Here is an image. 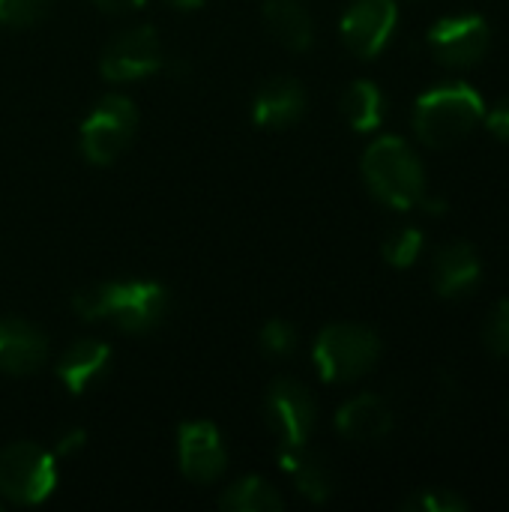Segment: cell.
Masks as SVG:
<instances>
[{
  "label": "cell",
  "mask_w": 509,
  "mask_h": 512,
  "mask_svg": "<svg viewBox=\"0 0 509 512\" xmlns=\"http://www.w3.org/2000/svg\"><path fill=\"white\" fill-rule=\"evenodd\" d=\"M72 309L84 321H111L117 330L141 336L165 321L171 309V294L165 291V285L147 279L99 282L81 288L72 297Z\"/></svg>",
  "instance_id": "6da1fadb"
},
{
  "label": "cell",
  "mask_w": 509,
  "mask_h": 512,
  "mask_svg": "<svg viewBox=\"0 0 509 512\" xmlns=\"http://www.w3.org/2000/svg\"><path fill=\"white\" fill-rule=\"evenodd\" d=\"M486 117V102L480 90L465 81H450L426 90L414 105L417 138L432 150H447L462 144Z\"/></svg>",
  "instance_id": "7a4b0ae2"
},
{
  "label": "cell",
  "mask_w": 509,
  "mask_h": 512,
  "mask_svg": "<svg viewBox=\"0 0 509 512\" xmlns=\"http://www.w3.org/2000/svg\"><path fill=\"white\" fill-rule=\"evenodd\" d=\"M363 177L369 192L393 210H414L426 198L423 162L405 138L381 135L372 141L363 153Z\"/></svg>",
  "instance_id": "3957f363"
},
{
  "label": "cell",
  "mask_w": 509,
  "mask_h": 512,
  "mask_svg": "<svg viewBox=\"0 0 509 512\" xmlns=\"http://www.w3.org/2000/svg\"><path fill=\"white\" fill-rule=\"evenodd\" d=\"M381 339L363 324H330L318 333L312 360L327 384H351L375 369Z\"/></svg>",
  "instance_id": "277c9868"
},
{
  "label": "cell",
  "mask_w": 509,
  "mask_h": 512,
  "mask_svg": "<svg viewBox=\"0 0 509 512\" xmlns=\"http://www.w3.org/2000/svg\"><path fill=\"white\" fill-rule=\"evenodd\" d=\"M138 129V108L129 96L105 93L90 114L81 123L78 144L87 162L93 165H111L117 162L126 147L132 144Z\"/></svg>",
  "instance_id": "5b68a950"
},
{
  "label": "cell",
  "mask_w": 509,
  "mask_h": 512,
  "mask_svg": "<svg viewBox=\"0 0 509 512\" xmlns=\"http://www.w3.org/2000/svg\"><path fill=\"white\" fill-rule=\"evenodd\" d=\"M57 489L54 456L33 444L15 441L0 450V495L18 507H39Z\"/></svg>",
  "instance_id": "8992f818"
},
{
  "label": "cell",
  "mask_w": 509,
  "mask_h": 512,
  "mask_svg": "<svg viewBox=\"0 0 509 512\" xmlns=\"http://www.w3.org/2000/svg\"><path fill=\"white\" fill-rule=\"evenodd\" d=\"M264 414L279 447H300L315 429L318 405L306 384L294 378H276L264 396Z\"/></svg>",
  "instance_id": "52a82bcc"
},
{
  "label": "cell",
  "mask_w": 509,
  "mask_h": 512,
  "mask_svg": "<svg viewBox=\"0 0 509 512\" xmlns=\"http://www.w3.org/2000/svg\"><path fill=\"white\" fill-rule=\"evenodd\" d=\"M162 66H165L162 39L150 24L117 33L105 45L102 60H99V72L108 81H138V78L159 72Z\"/></svg>",
  "instance_id": "ba28073f"
},
{
  "label": "cell",
  "mask_w": 509,
  "mask_h": 512,
  "mask_svg": "<svg viewBox=\"0 0 509 512\" xmlns=\"http://www.w3.org/2000/svg\"><path fill=\"white\" fill-rule=\"evenodd\" d=\"M492 45V30L480 15H450L432 24L429 30V51L444 66H474L486 57Z\"/></svg>",
  "instance_id": "9c48e42d"
},
{
  "label": "cell",
  "mask_w": 509,
  "mask_h": 512,
  "mask_svg": "<svg viewBox=\"0 0 509 512\" xmlns=\"http://www.w3.org/2000/svg\"><path fill=\"white\" fill-rule=\"evenodd\" d=\"M396 24H399L396 0H354L342 15L339 33L348 51H354L363 60H372L393 39Z\"/></svg>",
  "instance_id": "30bf717a"
},
{
  "label": "cell",
  "mask_w": 509,
  "mask_h": 512,
  "mask_svg": "<svg viewBox=\"0 0 509 512\" xmlns=\"http://www.w3.org/2000/svg\"><path fill=\"white\" fill-rule=\"evenodd\" d=\"M180 471L192 483H213L225 474L228 453L219 429L210 420H189L177 429Z\"/></svg>",
  "instance_id": "8fae6325"
},
{
  "label": "cell",
  "mask_w": 509,
  "mask_h": 512,
  "mask_svg": "<svg viewBox=\"0 0 509 512\" xmlns=\"http://www.w3.org/2000/svg\"><path fill=\"white\" fill-rule=\"evenodd\" d=\"M48 360V339L39 327L18 315L0 318V372L36 375Z\"/></svg>",
  "instance_id": "7c38bea8"
},
{
  "label": "cell",
  "mask_w": 509,
  "mask_h": 512,
  "mask_svg": "<svg viewBox=\"0 0 509 512\" xmlns=\"http://www.w3.org/2000/svg\"><path fill=\"white\" fill-rule=\"evenodd\" d=\"M306 114V90L297 78H270L252 99V120L264 129H288Z\"/></svg>",
  "instance_id": "4fadbf2b"
},
{
  "label": "cell",
  "mask_w": 509,
  "mask_h": 512,
  "mask_svg": "<svg viewBox=\"0 0 509 512\" xmlns=\"http://www.w3.org/2000/svg\"><path fill=\"white\" fill-rule=\"evenodd\" d=\"M483 279V261L471 243H450L438 249L432 261V282L435 291L447 300L468 297Z\"/></svg>",
  "instance_id": "5bb4252c"
},
{
  "label": "cell",
  "mask_w": 509,
  "mask_h": 512,
  "mask_svg": "<svg viewBox=\"0 0 509 512\" xmlns=\"http://www.w3.org/2000/svg\"><path fill=\"white\" fill-rule=\"evenodd\" d=\"M336 429L342 438L357 444H372L390 435L393 429V411L384 396L378 393H360L348 399L336 414Z\"/></svg>",
  "instance_id": "9a60e30c"
},
{
  "label": "cell",
  "mask_w": 509,
  "mask_h": 512,
  "mask_svg": "<svg viewBox=\"0 0 509 512\" xmlns=\"http://www.w3.org/2000/svg\"><path fill=\"white\" fill-rule=\"evenodd\" d=\"M108 366H111V348L105 342L78 339L57 360V378L72 396H81L108 372Z\"/></svg>",
  "instance_id": "2e32d148"
},
{
  "label": "cell",
  "mask_w": 509,
  "mask_h": 512,
  "mask_svg": "<svg viewBox=\"0 0 509 512\" xmlns=\"http://www.w3.org/2000/svg\"><path fill=\"white\" fill-rule=\"evenodd\" d=\"M279 465H282V471L291 477L294 489L306 501L324 504V501L333 498V489H336L333 471L306 444H300V447H279Z\"/></svg>",
  "instance_id": "e0dca14e"
},
{
  "label": "cell",
  "mask_w": 509,
  "mask_h": 512,
  "mask_svg": "<svg viewBox=\"0 0 509 512\" xmlns=\"http://www.w3.org/2000/svg\"><path fill=\"white\" fill-rule=\"evenodd\" d=\"M264 24L288 51H306L315 42V21L303 0H264Z\"/></svg>",
  "instance_id": "ac0fdd59"
},
{
  "label": "cell",
  "mask_w": 509,
  "mask_h": 512,
  "mask_svg": "<svg viewBox=\"0 0 509 512\" xmlns=\"http://www.w3.org/2000/svg\"><path fill=\"white\" fill-rule=\"evenodd\" d=\"M342 114L357 132H375L384 123L387 102L375 81H354L342 93Z\"/></svg>",
  "instance_id": "d6986e66"
},
{
  "label": "cell",
  "mask_w": 509,
  "mask_h": 512,
  "mask_svg": "<svg viewBox=\"0 0 509 512\" xmlns=\"http://www.w3.org/2000/svg\"><path fill=\"white\" fill-rule=\"evenodd\" d=\"M219 510L225 512H279L285 510V498L264 477H243L219 498Z\"/></svg>",
  "instance_id": "ffe728a7"
},
{
  "label": "cell",
  "mask_w": 509,
  "mask_h": 512,
  "mask_svg": "<svg viewBox=\"0 0 509 512\" xmlns=\"http://www.w3.org/2000/svg\"><path fill=\"white\" fill-rule=\"evenodd\" d=\"M423 243H426V237H423L420 228H411V225L408 228H399V231H393L384 240V258H387V264H393L399 270L414 267L417 258H420V252H423Z\"/></svg>",
  "instance_id": "44dd1931"
},
{
  "label": "cell",
  "mask_w": 509,
  "mask_h": 512,
  "mask_svg": "<svg viewBox=\"0 0 509 512\" xmlns=\"http://www.w3.org/2000/svg\"><path fill=\"white\" fill-rule=\"evenodd\" d=\"M258 345H261V351H264L267 357L285 360V357H291V354L297 351V333H294V327H291L288 321L273 318V321H267V324L261 327Z\"/></svg>",
  "instance_id": "7402d4cb"
},
{
  "label": "cell",
  "mask_w": 509,
  "mask_h": 512,
  "mask_svg": "<svg viewBox=\"0 0 509 512\" xmlns=\"http://www.w3.org/2000/svg\"><path fill=\"white\" fill-rule=\"evenodd\" d=\"M402 510L408 512H465L468 501L456 492L447 489H426V492H414L411 498L402 501Z\"/></svg>",
  "instance_id": "603a6c76"
},
{
  "label": "cell",
  "mask_w": 509,
  "mask_h": 512,
  "mask_svg": "<svg viewBox=\"0 0 509 512\" xmlns=\"http://www.w3.org/2000/svg\"><path fill=\"white\" fill-rule=\"evenodd\" d=\"M54 0H0V24L3 27H30L48 15Z\"/></svg>",
  "instance_id": "cb8c5ba5"
},
{
  "label": "cell",
  "mask_w": 509,
  "mask_h": 512,
  "mask_svg": "<svg viewBox=\"0 0 509 512\" xmlns=\"http://www.w3.org/2000/svg\"><path fill=\"white\" fill-rule=\"evenodd\" d=\"M486 345L492 354L509 357V297L495 306V312L489 315L486 324Z\"/></svg>",
  "instance_id": "d4e9b609"
},
{
  "label": "cell",
  "mask_w": 509,
  "mask_h": 512,
  "mask_svg": "<svg viewBox=\"0 0 509 512\" xmlns=\"http://www.w3.org/2000/svg\"><path fill=\"white\" fill-rule=\"evenodd\" d=\"M483 120H486V126L492 129V135H495V138L509 141V96L507 99H501V102H498V105H495Z\"/></svg>",
  "instance_id": "484cf974"
},
{
  "label": "cell",
  "mask_w": 509,
  "mask_h": 512,
  "mask_svg": "<svg viewBox=\"0 0 509 512\" xmlns=\"http://www.w3.org/2000/svg\"><path fill=\"white\" fill-rule=\"evenodd\" d=\"M84 441H87L84 429H66L60 435V441L54 444V450H57V456H72V453H78L84 447Z\"/></svg>",
  "instance_id": "4316f807"
},
{
  "label": "cell",
  "mask_w": 509,
  "mask_h": 512,
  "mask_svg": "<svg viewBox=\"0 0 509 512\" xmlns=\"http://www.w3.org/2000/svg\"><path fill=\"white\" fill-rule=\"evenodd\" d=\"M102 12H111V15H117V12H132V9H141L147 0H93Z\"/></svg>",
  "instance_id": "83f0119b"
},
{
  "label": "cell",
  "mask_w": 509,
  "mask_h": 512,
  "mask_svg": "<svg viewBox=\"0 0 509 512\" xmlns=\"http://www.w3.org/2000/svg\"><path fill=\"white\" fill-rule=\"evenodd\" d=\"M168 6H174V9H180V12H195V9H201L207 0H165Z\"/></svg>",
  "instance_id": "f1b7e54d"
}]
</instances>
